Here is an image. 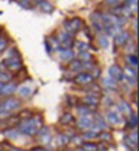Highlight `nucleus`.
Here are the masks:
<instances>
[{
	"instance_id": "obj_9",
	"label": "nucleus",
	"mask_w": 139,
	"mask_h": 151,
	"mask_svg": "<svg viewBox=\"0 0 139 151\" xmlns=\"http://www.w3.org/2000/svg\"><path fill=\"white\" fill-rule=\"evenodd\" d=\"M102 31L106 32L109 36H114L115 35V25H111V24H103L102 25Z\"/></svg>"
},
{
	"instance_id": "obj_20",
	"label": "nucleus",
	"mask_w": 139,
	"mask_h": 151,
	"mask_svg": "<svg viewBox=\"0 0 139 151\" xmlns=\"http://www.w3.org/2000/svg\"><path fill=\"white\" fill-rule=\"evenodd\" d=\"M3 80H8V76L5 73H0V81H3Z\"/></svg>"
},
{
	"instance_id": "obj_1",
	"label": "nucleus",
	"mask_w": 139,
	"mask_h": 151,
	"mask_svg": "<svg viewBox=\"0 0 139 151\" xmlns=\"http://www.w3.org/2000/svg\"><path fill=\"white\" fill-rule=\"evenodd\" d=\"M82 20L78 17H74L72 19V20H66L65 23H64V25H65V29L68 33H72V32H78L80 29H81L82 27Z\"/></svg>"
},
{
	"instance_id": "obj_21",
	"label": "nucleus",
	"mask_w": 139,
	"mask_h": 151,
	"mask_svg": "<svg viewBox=\"0 0 139 151\" xmlns=\"http://www.w3.org/2000/svg\"><path fill=\"white\" fill-rule=\"evenodd\" d=\"M131 63L137 65V58H135V56H131Z\"/></svg>"
},
{
	"instance_id": "obj_18",
	"label": "nucleus",
	"mask_w": 139,
	"mask_h": 151,
	"mask_svg": "<svg viewBox=\"0 0 139 151\" xmlns=\"http://www.w3.org/2000/svg\"><path fill=\"white\" fill-rule=\"evenodd\" d=\"M20 3H21V5H23V7L31 8V1H29V0H20Z\"/></svg>"
},
{
	"instance_id": "obj_10",
	"label": "nucleus",
	"mask_w": 139,
	"mask_h": 151,
	"mask_svg": "<svg viewBox=\"0 0 139 151\" xmlns=\"http://www.w3.org/2000/svg\"><path fill=\"white\" fill-rule=\"evenodd\" d=\"M93 23H97V24H102V13L101 12H93L92 16H90Z\"/></svg>"
},
{
	"instance_id": "obj_3",
	"label": "nucleus",
	"mask_w": 139,
	"mask_h": 151,
	"mask_svg": "<svg viewBox=\"0 0 139 151\" xmlns=\"http://www.w3.org/2000/svg\"><path fill=\"white\" fill-rule=\"evenodd\" d=\"M58 41L64 45H70L72 44V35L68 32H61L58 35Z\"/></svg>"
},
{
	"instance_id": "obj_7",
	"label": "nucleus",
	"mask_w": 139,
	"mask_h": 151,
	"mask_svg": "<svg viewBox=\"0 0 139 151\" xmlns=\"http://www.w3.org/2000/svg\"><path fill=\"white\" fill-rule=\"evenodd\" d=\"M58 52H60V57L62 60H70V58H73V52L70 49H60L58 48Z\"/></svg>"
},
{
	"instance_id": "obj_12",
	"label": "nucleus",
	"mask_w": 139,
	"mask_h": 151,
	"mask_svg": "<svg viewBox=\"0 0 139 151\" xmlns=\"http://www.w3.org/2000/svg\"><path fill=\"white\" fill-rule=\"evenodd\" d=\"M87 47H89V45L85 44V42H77V48L80 49V52H81V53H82V52H86Z\"/></svg>"
},
{
	"instance_id": "obj_4",
	"label": "nucleus",
	"mask_w": 139,
	"mask_h": 151,
	"mask_svg": "<svg viewBox=\"0 0 139 151\" xmlns=\"http://www.w3.org/2000/svg\"><path fill=\"white\" fill-rule=\"evenodd\" d=\"M20 58L17 57H9L5 60V65L9 69H17V66H20Z\"/></svg>"
},
{
	"instance_id": "obj_2",
	"label": "nucleus",
	"mask_w": 139,
	"mask_h": 151,
	"mask_svg": "<svg viewBox=\"0 0 139 151\" xmlns=\"http://www.w3.org/2000/svg\"><path fill=\"white\" fill-rule=\"evenodd\" d=\"M37 4H39L40 9H41L44 13H52L53 11H54V7H53V4L49 1V0H39Z\"/></svg>"
},
{
	"instance_id": "obj_14",
	"label": "nucleus",
	"mask_w": 139,
	"mask_h": 151,
	"mask_svg": "<svg viewBox=\"0 0 139 151\" xmlns=\"http://www.w3.org/2000/svg\"><path fill=\"white\" fill-rule=\"evenodd\" d=\"M13 90H15V85H8V86H5V88H4V90H3V93H7V94H9V93H12Z\"/></svg>"
},
{
	"instance_id": "obj_5",
	"label": "nucleus",
	"mask_w": 139,
	"mask_h": 151,
	"mask_svg": "<svg viewBox=\"0 0 139 151\" xmlns=\"http://www.w3.org/2000/svg\"><path fill=\"white\" fill-rule=\"evenodd\" d=\"M127 39H129V33L127 32H119L118 35H115V44L117 45H123L125 42L127 41Z\"/></svg>"
},
{
	"instance_id": "obj_13",
	"label": "nucleus",
	"mask_w": 139,
	"mask_h": 151,
	"mask_svg": "<svg viewBox=\"0 0 139 151\" xmlns=\"http://www.w3.org/2000/svg\"><path fill=\"white\" fill-rule=\"evenodd\" d=\"M98 41H100V44L102 45L103 48H106L109 45V41L107 39H106V36H100V39H98Z\"/></svg>"
},
{
	"instance_id": "obj_15",
	"label": "nucleus",
	"mask_w": 139,
	"mask_h": 151,
	"mask_svg": "<svg viewBox=\"0 0 139 151\" xmlns=\"http://www.w3.org/2000/svg\"><path fill=\"white\" fill-rule=\"evenodd\" d=\"M105 3L107 5H111V7H117L118 5V0H105Z\"/></svg>"
},
{
	"instance_id": "obj_16",
	"label": "nucleus",
	"mask_w": 139,
	"mask_h": 151,
	"mask_svg": "<svg viewBox=\"0 0 139 151\" xmlns=\"http://www.w3.org/2000/svg\"><path fill=\"white\" fill-rule=\"evenodd\" d=\"M5 48H7V41L4 39H0V52H3Z\"/></svg>"
},
{
	"instance_id": "obj_6",
	"label": "nucleus",
	"mask_w": 139,
	"mask_h": 151,
	"mask_svg": "<svg viewBox=\"0 0 139 151\" xmlns=\"http://www.w3.org/2000/svg\"><path fill=\"white\" fill-rule=\"evenodd\" d=\"M110 74L113 76V78H115V80H122V78H123V73H122V70L115 65L110 68Z\"/></svg>"
},
{
	"instance_id": "obj_8",
	"label": "nucleus",
	"mask_w": 139,
	"mask_h": 151,
	"mask_svg": "<svg viewBox=\"0 0 139 151\" xmlns=\"http://www.w3.org/2000/svg\"><path fill=\"white\" fill-rule=\"evenodd\" d=\"M17 106H19V101L17 99H13V98L8 99V101L4 104V109L5 110H13V109H16Z\"/></svg>"
},
{
	"instance_id": "obj_19",
	"label": "nucleus",
	"mask_w": 139,
	"mask_h": 151,
	"mask_svg": "<svg viewBox=\"0 0 139 151\" xmlns=\"http://www.w3.org/2000/svg\"><path fill=\"white\" fill-rule=\"evenodd\" d=\"M69 119H72V115H69V114H65V115L62 117V122H64V123L69 122Z\"/></svg>"
},
{
	"instance_id": "obj_22",
	"label": "nucleus",
	"mask_w": 139,
	"mask_h": 151,
	"mask_svg": "<svg viewBox=\"0 0 139 151\" xmlns=\"http://www.w3.org/2000/svg\"><path fill=\"white\" fill-rule=\"evenodd\" d=\"M125 1H126V0H125Z\"/></svg>"
},
{
	"instance_id": "obj_17",
	"label": "nucleus",
	"mask_w": 139,
	"mask_h": 151,
	"mask_svg": "<svg viewBox=\"0 0 139 151\" xmlns=\"http://www.w3.org/2000/svg\"><path fill=\"white\" fill-rule=\"evenodd\" d=\"M29 93H31L29 88H21L20 89V94H23V96H29Z\"/></svg>"
},
{
	"instance_id": "obj_11",
	"label": "nucleus",
	"mask_w": 139,
	"mask_h": 151,
	"mask_svg": "<svg viewBox=\"0 0 139 151\" xmlns=\"http://www.w3.org/2000/svg\"><path fill=\"white\" fill-rule=\"evenodd\" d=\"M77 81H78L80 83H86V82L92 81V77H90L89 74H80L78 77H77Z\"/></svg>"
}]
</instances>
